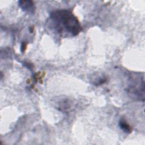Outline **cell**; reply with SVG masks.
<instances>
[{
    "label": "cell",
    "mask_w": 145,
    "mask_h": 145,
    "mask_svg": "<svg viewBox=\"0 0 145 145\" xmlns=\"http://www.w3.org/2000/svg\"><path fill=\"white\" fill-rule=\"evenodd\" d=\"M25 47H26V45H25V44L24 45V43H23V44H22V48H21L22 52H23L25 50Z\"/></svg>",
    "instance_id": "4"
},
{
    "label": "cell",
    "mask_w": 145,
    "mask_h": 145,
    "mask_svg": "<svg viewBox=\"0 0 145 145\" xmlns=\"http://www.w3.org/2000/svg\"><path fill=\"white\" fill-rule=\"evenodd\" d=\"M119 125L120 128L123 130L124 132L126 133H130L131 132V128L130 126L126 122L125 120L121 119L119 122Z\"/></svg>",
    "instance_id": "3"
},
{
    "label": "cell",
    "mask_w": 145,
    "mask_h": 145,
    "mask_svg": "<svg viewBox=\"0 0 145 145\" xmlns=\"http://www.w3.org/2000/svg\"><path fill=\"white\" fill-rule=\"evenodd\" d=\"M19 6L22 8V9L32 14L35 12V7L33 2L32 1H19L18 2Z\"/></svg>",
    "instance_id": "2"
},
{
    "label": "cell",
    "mask_w": 145,
    "mask_h": 145,
    "mask_svg": "<svg viewBox=\"0 0 145 145\" xmlns=\"http://www.w3.org/2000/svg\"><path fill=\"white\" fill-rule=\"evenodd\" d=\"M50 29L60 36H75L82 31L77 18L69 10H61L52 12L49 18Z\"/></svg>",
    "instance_id": "1"
}]
</instances>
